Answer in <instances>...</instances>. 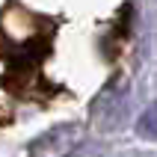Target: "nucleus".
<instances>
[{
    "label": "nucleus",
    "mask_w": 157,
    "mask_h": 157,
    "mask_svg": "<svg viewBox=\"0 0 157 157\" xmlns=\"http://www.w3.org/2000/svg\"><path fill=\"white\" fill-rule=\"evenodd\" d=\"M136 133L142 140H157V101L151 107H145L142 116L136 119Z\"/></svg>",
    "instance_id": "f257e3e1"
}]
</instances>
